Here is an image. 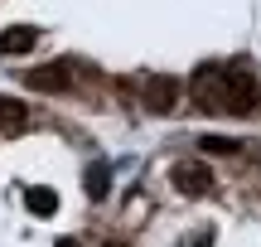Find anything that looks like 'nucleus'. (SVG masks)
<instances>
[{
	"instance_id": "1",
	"label": "nucleus",
	"mask_w": 261,
	"mask_h": 247,
	"mask_svg": "<svg viewBox=\"0 0 261 247\" xmlns=\"http://www.w3.org/2000/svg\"><path fill=\"white\" fill-rule=\"evenodd\" d=\"M145 107H150V112H160V116H169V112L179 107V78L150 73V78H145Z\"/></svg>"
},
{
	"instance_id": "2",
	"label": "nucleus",
	"mask_w": 261,
	"mask_h": 247,
	"mask_svg": "<svg viewBox=\"0 0 261 247\" xmlns=\"http://www.w3.org/2000/svg\"><path fill=\"white\" fill-rule=\"evenodd\" d=\"M174 184H179V194H189V199H203V194L213 189V175H208L203 160H179L174 165Z\"/></svg>"
},
{
	"instance_id": "3",
	"label": "nucleus",
	"mask_w": 261,
	"mask_h": 247,
	"mask_svg": "<svg viewBox=\"0 0 261 247\" xmlns=\"http://www.w3.org/2000/svg\"><path fill=\"white\" fill-rule=\"evenodd\" d=\"M24 83L34 87V92H63L68 87V63H44V68H29Z\"/></svg>"
},
{
	"instance_id": "4",
	"label": "nucleus",
	"mask_w": 261,
	"mask_h": 247,
	"mask_svg": "<svg viewBox=\"0 0 261 247\" xmlns=\"http://www.w3.org/2000/svg\"><path fill=\"white\" fill-rule=\"evenodd\" d=\"M34 44H39V34H34L29 24H15V29L0 34V54H29Z\"/></svg>"
},
{
	"instance_id": "5",
	"label": "nucleus",
	"mask_w": 261,
	"mask_h": 247,
	"mask_svg": "<svg viewBox=\"0 0 261 247\" xmlns=\"http://www.w3.org/2000/svg\"><path fill=\"white\" fill-rule=\"evenodd\" d=\"M24 209L34 213V218H48V213L58 209V194L44 189V184H34V189H24Z\"/></svg>"
},
{
	"instance_id": "6",
	"label": "nucleus",
	"mask_w": 261,
	"mask_h": 247,
	"mask_svg": "<svg viewBox=\"0 0 261 247\" xmlns=\"http://www.w3.org/2000/svg\"><path fill=\"white\" fill-rule=\"evenodd\" d=\"M24 126H29L24 102H15V97H0V131H24Z\"/></svg>"
},
{
	"instance_id": "7",
	"label": "nucleus",
	"mask_w": 261,
	"mask_h": 247,
	"mask_svg": "<svg viewBox=\"0 0 261 247\" xmlns=\"http://www.w3.org/2000/svg\"><path fill=\"white\" fill-rule=\"evenodd\" d=\"M83 189H87V199H107V189H112V170H107V165H92Z\"/></svg>"
},
{
	"instance_id": "8",
	"label": "nucleus",
	"mask_w": 261,
	"mask_h": 247,
	"mask_svg": "<svg viewBox=\"0 0 261 247\" xmlns=\"http://www.w3.org/2000/svg\"><path fill=\"white\" fill-rule=\"evenodd\" d=\"M198 145H203V155H232L242 141H232V136H203Z\"/></svg>"
},
{
	"instance_id": "9",
	"label": "nucleus",
	"mask_w": 261,
	"mask_h": 247,
	"mask_svg": "<svg viewBox=\"0 0 261 247\" xmlns=\"http://www.w3.org/2000/svg\"><path fill=\"white\" fill-rule=\"evenodd\" d=\"M184 247H213V233H194V238H189Z\"/></svg>"
},
{
	"instance_id": "10",
	"label": "nucleus",
	"mask_w": 261,
	"mask_h": 247,
	"mask_svg": "<svg viewBox=\"0 0 261 247\" xmlns=\"http://www.w3.org/2000/svg\"><path fill=\"white\" fill-rule=\"evenodd\" d=\"M58 247H83V242H77V238H63V242H58Z\"/></svg>"
},
{
	"instance_id": "11",
	"label": "nucleus",
	"mask_w": 261,
	"mask_h": 247,
	"mask_svg": "<svg viewBox=\"0 0 261 247\" xmlns=\"http://www.w3.org/2000/svg\"><path fill=\"white\" fill-rule=\"evenodd\" d=\"M102 247H126V242H102Z\"/></svg>"
}]
</instances>
